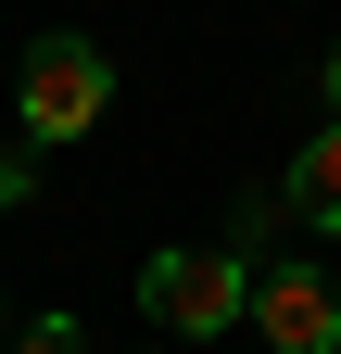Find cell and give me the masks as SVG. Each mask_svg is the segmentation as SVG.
I'll list each match as a JSON object with an SVG mask.
<instances>
[{
    "mask_svg": "<svg viewBox=\"0 0 341 354\" xmlns=\"http://www.w3.org/2000/svg\"><path fill=\"white\" fill-rule=\"evenodd\" d=\"M101 102H114V51H101V38H76V26L26 38V64H13V127H26L38 152L89 140V127H101Z\"/></svg>",
    "mask_w": 341,
    "mask_h": 354,
    "instance_id": "obj_1",
    "label": "cell"
},
{
    "mask_svg": "<svg viewBox=\"0 0 341 354\" xmlns=\"http://www.w3.org/2000/svg\"><path fill=\"white\" fill-rule=\"evenodd\" d=\"M253 279H266V266H240L228 241H215V253L177 241V253H152V266H139V304H152V329H164V342H215V329L253 317Z\"/></svg>",
    "mask_w": 341,
    "mask_h": 354,
    "instance_id": "obj_2",
    "label": "cell"
},
{
    "mask_svg": "<svg viewBox=\"0 0 341 354\" xmlns=\"http://www.w3.org/2000/svg\"><path fill=\"white\" fill-rule=\"evenodd\" d=\"M253 329H266V354H341V279L266 266V279H253Z\"/></svg>",
    "mask_w": 341,
    "mask_h": 354,
    "instance_id": "obj_3",
    "label": "cell"
},
{
    "mask_svg": "<svg viewBox=\"0 0 341 354\" xmlns=\"http://www.w3.org/2000/svg\"><path fill=\"white\" fill-rule=\"evenodd\" d=\"M278 203H291V215H304V228H316V241H341V114L316 127V140H304V152H291V177H278Z\"/></svg>",
    "mask_w": 341,
    "mask_h": 354,
    "instance_id": "obj_4",
    "label": "cell"
},
{
    "mask_svg": "<svg viewBox=\"0 0 341 354\" xmlns=\"http://www.w3.org/2000/svg\"><path fill=\"white\" fill-rule=\"evenodd\" d=\"M13 354H89V329H76V317H26V329H13Z\"/></svg>",
    "mask_w": 341,
    "mask_h": 354,
    "instance_id": "obj_5",
    "label": "cell"
},
{
    "mask_svg": "<svg viewBox=\"0 0 341 354\" xmlns=\"http://www.w3.org/2000/svg\"><path fill=\"white\" fill-rule=\"evenodd\" d=\"M13 203H38V165H26V152H0V215H13Z\"/></svg>",
    "mask_w": 341,
    "mask_h": 354,
    "instance_id": "obj_6",
    "label": "cell"
},
{
    "mask_svg": "<svg viewBox=\"0 0 341 354\" xmlns=\"http://www.w3.org/2000/svg\"><path fill=\"white\" fill-rule=\"evenodd\" d=\"M329 114H341V51H329Z\"/></svg>",
    "mask_w": 341,
    "mask_h": 354,
    "instance_id": "obj_7",
    "label": "cell"
},
{
    "mask_svg": "<svg viewBox=\"0 0 341 354\" xmlns=\"http://www.w3.org/2000/svg\"><path fill=\"white\" fill-rule=\"evenodd\" d=\"M0 329H13V304H0Z\"/></svg>",
    "mask_w": 341,
    "mask_h": 354,
    "instance_id": "obj_8",
    "label": "cell"
}]
</instances>
